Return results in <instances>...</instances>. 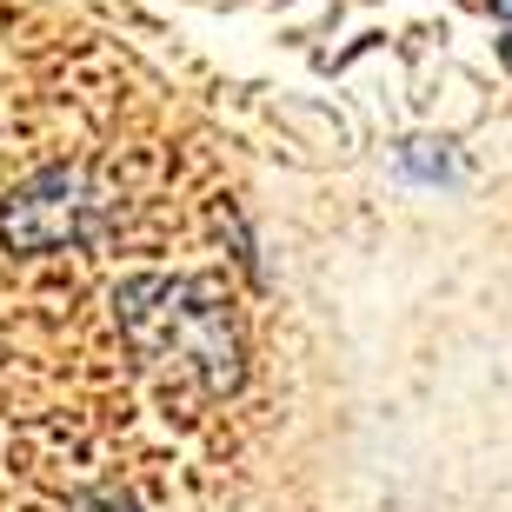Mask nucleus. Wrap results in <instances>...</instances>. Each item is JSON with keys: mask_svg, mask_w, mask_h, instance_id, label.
I'll list each match as a JSON object with an SVG mask.
<instances>
[{"mask_svg": "<svg viewBox=\"0 0 512 512\" xmlns=\"http://www.w3.org/2000/svg\"><path fill=\"white\" fill-rule=\"evenodd\" d=\"M127 326H133V340L147 346V353H173L180 366L207 373L213 386L233 380L227 313H220V306H207L193 286H167V280L127 286Z\"/></svg>", "mask_w": 512, "mask_h": 512, "instance_id": "f257e3e1", "label": "nucleus"}, {"mask_svg": "<svg viewBox=\"0 0 512 512\" xmlns=\"http://www.w3.org/2000/svg\"><path fill=\"white\" fill-rule=\"evenodd\" d=\"M107 213V193L87 180L80 167H47L34 173L27 187L7 193L0 207V233L14 253H60V247H80L87 233L100 227Z\"/></svg>", "mask_w": 512, "mask_h": 512, "instance_id": "f03ea898", "label": "nucleus"}, {"mask_svg": "<svg viewBox=\"0 0 512 512\" xmlns=\"http://www.w3.org/2000/svg\"><path fill=\"white\" fill-rule=\"evenodd\" d=\"M80 512H127V499H120V493H100V499H87Z\"/></svg>", "mask_w": 512, "mask_h": 512, "instance_id": "7ed1b4c3", "label": "nucleus"}, {"mask_svg": "<svg viewBox=\"0 0 512 512\" xmlns=\"http://www.w3.org/2000/svg\"><path fill=\"white\" fill-rule=\"evenodd\" d=\"M493 7H499V14H506V20H512V0H493Z\"/></svg>", "mask_w": 512, "mask_h": 512, "instance_id": "20e7f679", "label": "nucleus"}]
</instances>
